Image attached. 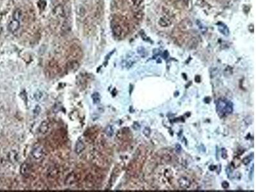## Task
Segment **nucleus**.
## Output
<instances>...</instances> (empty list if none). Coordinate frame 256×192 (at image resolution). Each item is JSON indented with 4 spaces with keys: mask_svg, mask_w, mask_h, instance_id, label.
<instances>
[{
    "mask_svg": "<svg viewBox=\"0 0 256 192\" xmlns=\"http://www.w3.org/2000/svg\"><path fill=\"white\" fill-rule=\"evenodd\" d=\"M58 170L56 168H51V169L48 170V177L49 179H56L58 176Z\"/></svg>",
    "mask_w": 256,
    "mask_h": 192,
    "instance_id": "15",
    "label": "nucleus"
},
{
    "mask_svg": "<svg viewBox=\"0 0 256 192\" xmlns=\"http://www.w3.org/2000/svg\"><path fill=\"white\" fill-rule=\"evenodd\" d=\"M54 13L56 14L57 16L59 17H65V10L64 8L62 5H58L54 9Z\"/></svg>",
    "mask_w": 256,
    "mask_h": 192,
    "instance_id": "12",
    "label": "nucleus"
},
{
    "mask_svg": "<svg viewBox=\"0 0 256 192\" xmlns=\"http://www.w3.org/2000/svg\"><path fill=\"white\" fill-rule=\"evenodd\" d=\"M32 172V168L28 163H23L20 167V173L23 177H29Z\"/></svg>",
    "mask_w": 256,
    "mask_h": 192,
    "instance_id": "6",
    "label": "nucleus"
},
{
    "mask_svg": "<svg viewBox=\"0 0 256 192\" xmlns=\"http://www.w3.org/2000/svg\"><path fill=\"white\" fill-rule=\"evenodd\" d=\"M68 53V57L70 60H78L82 56L81 49L80 46L76 44H74L70 47Z\"/></svg>",
    "mask_w": 256,
    "mask_h": 192,
    "instance_id": "4",
    "label": "nucleus"
},
{
    "mask_svg": "<svg viewBox=\"0 0 256 192\" xmlns=\"http://www.w3.org/2000/svg\"><path fill=\"white\" fill-rule=\"evenodd\" d=\"M197 24L198 25V27H199V30H200V31H201V32L204 33V32H205V31H207L206 26H205L204 24H202V23L200 21H197Z\"/></svg>",
    "mask_w": 256,
    "mask_h": 192,
    "instance_id": "19",
    "label": "nucleus"
},
{
    "mask_svg": "<svg viewBox=\"0 0 256 192\" xmlns=\"http://www.w3.org/2000/svg\"><path fill=\"white\" fill-rule=\"evenodd\" d=\"M31 156L35 161L40 162L43 160L45 156V150L41 145L34 146L31 151Z\"/></svg>",
    "mask_w": 256,
    "mask_h": 192,
    "instance_id": "3",
    "label": "nucleus"
},
{
    "mask_svg": "<svg viewBox=\"0 0 256 192\" xmlns=\"http://www.w3.org/2000/svg\"><path fill=\"white\" fill-rule=\"evenodd\" d=\"M35 99L37 100V101H40V100L43 98V94L41 92H36V94H35Z\"/></svg>",
    "mask_w": 256,
    "mask_h": 192,
    "instance_id": "20",
    "label": "nucleus"
},
{
    "mask_svg": "<svg viewBox=\"0 0 256 192\" xmlns=\"http://www.w3.org/2000/svg\"><path fill=\"white\" fill-rule=\"evenodd\" d=\"M46 72L51 77L57 76L60 72V65L59 63L55 60H49L46 65Z\"/></svg>",
    "mask_w": 256,
    "mask_h": 192,
    "instance_id": "1",
    "label": "nucleus"
},
{
    "mask_svg": "<svg viewBox=\"0 0 256 192\" xmlns=\"http://www.w3.org/2000/svg\"><path fill=\"white\" fill-rule=\"evenodd\" d=\"M85 145L82 140H78L75 145L74 151L77 154H80L85 151Z\"/></svg>",
    "mask_w": 256,
    "mask_h": 192,
    "instance_id": "9",
    "label": "nucleus"
},
{
    "mask_svg": "<svg viewBox=\"0 0 256 192\" xmlns=\"http://www.w3.org/2000/svg\"><path fill=\"white\" fill-rule=\"evenodd\" d=\"M1 27H0V32H1Z\"/></svg>",
    "mask_w": 256,
    "mask_h": 192,
    "instance_id": "22",
    "label": "nucleus"
},
{
    "mask_svg": "<svg viewBox=\"0 0 256 192\" xmlns=\"http://www.w3.org/2000/svg\"><path fill=\"white\" fill-rule=\"evenodd\" d=\"M113 133H114V130H113L112 126L111 125L108 126L106 129H105V133H106V135L108 136H109V137H111V136H113Z\"/></svg>",
    "mask_w": 256,
    "mask_h": 192,
    "instance_id": "17",
    "label": "nucleus"
},
{
    "mask_svg": "<svg viewBox=\"0 0 256 192\" xmlns=\"http://www.w3.org/2000/svg\"><path fill=\"white\" fill-rule=\"evenodd\" d=\"M217 26L219 31H220L222 35H223L224 36L229 35V34H230V31H229V29L226 25L223 24L222 23H219Z\"/></svg>",
    "mask_w": 256,
    "mask_h": 192,
    "instance_id": "11",
    "label": "nucleus"
},
{
    "mask_svg": "<svg viewBox=\"0 0 256 192\" xmlns=\"http://www.w3.org/2000/svg\"><path fill=\"white\" fill-rule=\"evenodd\" d=\"M77 177L74 172H71L65 178V184L67 186H72L76 182Z\"/></svg>",
    "mask_w": 256,
    "mask_h": 192,
    "instance_id": "10",
    "label": "nucleus"
},
{
    "mask_svg": "<svg viewBox=\"0 0 256 192\" xmlns=\"http://www.w3.org/2000/svg\"><path fill=\"white\" fill-rule=\"evenodd\" d=\"M92 99L93 101L94 104H99L101 101V96L98 92H95L92 96Z\"/></svg>",
    "mask_w": 256,
    "mask_h": 192,
    "instance_id": "16",
    "label": "nucleus"
},
{
    "mask_svg": "<svg viewBox=\"0 0 256 192\" xmlns=\"http://www.w3.org/2000/svg\"><path fill=\"white\" fill-rule=\"evenodd\" d=\"M49 130V122L47 120H44L39 127V133L41 135H46Z\"/></svg>",
    "mask_w": 256,
    "mask_h": 192,
    "instance_id": "8",
    "label": "nucleus"
},
{
    "mask_svg": "<svg viewBox=\"0 0 256 192\" xmlns=\"http://www.w3.org/2000/svg\"><path fill=\"white\" fill-rule=\"evenodd\" d=\"M70 30V25L68 22H64L62 26V31L64 33H67L69 32Z\"/></svg>",
    "mask_w": 256,
    "mask_h": 192,
    "instance_id": "18",
    "label": "nucleus"
},
{
    "mask_svg": "<svg viewBox=\"0 0 256 192\" xmlns=\"http://www.w3.org/2000/svg\"><path fill=\"white\" fill-rule=\"evenodd\" d=\"M23 17V13L21 9H15L14 10V13H13V19L19 21H21V20L22 19Z\"/></svg>",
    "mask_w": 256,
    "mask_h": 192,
    "instance_id": "13",
    "label": "nucleus"
},
{
    "mask_svg": "<svg viewBox=\"0 0 256 192\" xmlns=\"http://www.w3.org/2000/svg\"><path fill=\"white\" fill-rule=\"evenodd\" d=\"M79 67V63L77 60H69L67 64V67L69 70H76Z\"/></svg>",
    "mask_w": 256,
    "mask_h": 192,
    "instance_id": "14",
    "label": "nucleus"
},
{
    "mask_svg": "<svg viewBox=\"0 0 256 192\" xmlns=\"http://www.w3.org/2000/svg\"><path fill=\"white\" fill-rule=\"evenodd\" d=\"M21 27L20 21L15 19H12L8 26V29L12 33H14L19 31Z\"/></svg>",
    "mask_w": 256,
    "mask_h": 192,
    "instance_id": "7",
    "label": "nucleus"
},
{
    "mask_svg": "<svg viewBox=\"0 0 256 192\" xmlns=\"http://www.w3.org/2000/svg\"><path fill=\"white\" fill-rule=\"evenodd\" d=\"M217 111L221 115H228L233 111V106L231 102L221 100L217 104Z\"/></svg>",
    "mask_w": 256,
    "mask_h": 192,
    "instance_id": "2",
    "label": "nucleus"
},
{
    "mask_svg": "<svg viewBox=\"0 0 256 192\" xmlns=\"http://www.w3.org/2000/svg\"><path fill=\"white\" fill-rule=\"evenodd\" d=\"M143 0H133V3L134 5H140L141 3Z\"/></svg>",
    "mask_w": 256,
    "mask_h": 192,
    "instance_id": "21",
    "label": "nucleus"
},
{
    "mask_svg": "<svg viewBox=\"0 0 256 192\" xmlns=\"http://www.w3.org/2000/svg\"><path fill=\"white\" fill-rule=\"evenodd\" d=\"M112 32L115 37H120L122 35L124 32V29L122 25L117 20H113L112 22Z\"/></svg>",
    "mask_w": 256,
    "mask_h": 192,
    "instance_id": "5",
    "label": "nucleus"
}]
</instances>
